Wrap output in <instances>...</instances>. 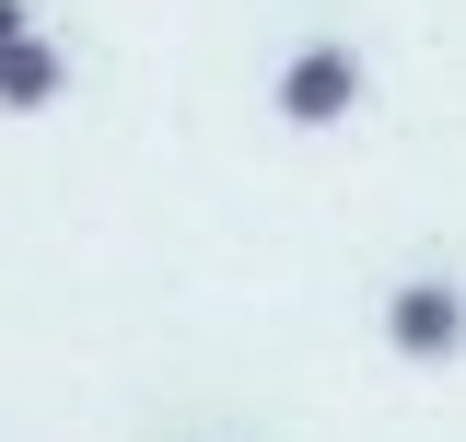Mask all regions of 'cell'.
I'll return each mask as SVG.
<instances>
[{
  "mask_svg": "<svg viewBox=\"0 0 466 442\" xmlns=\"http://www.w3.org/2000/svg\"><path fill=\"white\" fill-rule=\"evenodd\" d=\"M385 337H397L408 361H455L466 349V291L455 279H408L397 303H385Z\"/></svg>",
  "mask_w": 466,
  "mask_h": 442,
  "instance_id": "cell-1",
  "label": "cell"
},
{
  "mask_svg": "<svg viewBox=\"0 0 466 442\" xmlns=\"http://www.w3.org/2000/svg\"><path fill=\"white\" fill-rule=\"evenodd\" d=\"M350 105H361V58H350V47H303L280 70V116H291V128H339Z\"/></svg>",
  "mask_w": 466,
  "mask_h": 442,
  "instance_id": "cell-2",
  "label": "cell"
},
{
  "mask_svg": "<svg viewBox=\"0 0 466 442\" xmlns=\"http://www.w3.org/2000/svg\"><path fill=\"white\" fill-rule=\"evenodd\" d=\"M58 94H70V58H58L47 35H12V47H0V105L35 116V105H58Z\"/></svg>",
  "mask_w": 466,
  "mask_h": 442,
  "instance_id": "cell-3",
  "label": "cell"
},
{
  "mask_svg": "<svg viewBox=\"0 0 466 442\" xmlns=\"http://www.w3.org/2000/svg\"><path fill=\"white\" fill-rule=\"evenodd\" d=\"M12 35H35V24H24V0H0V47H12Z\"/></svg>",
  "mask_w": 466,
  "mask_h": 442,
  "instance_id": "cell-4",
  "label": "cell"
}]
</instances>
